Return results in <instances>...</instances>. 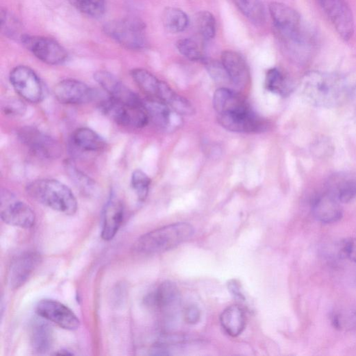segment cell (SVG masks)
<instances>
[{
	"mask_svg": "<svg viewBox=\"0 0 356 356\" xmlns=\"http://www.w3.org/2000/svg\"><path fill=\"white\" fill-rule=\"evenodd\" d=\"M301 92L312 105L332 108L346 101L350 89L346 80L338 75L313 71L304 76Z\"/></svg>",
	"mask_w": 356,
	"mask_h": 356,
	"instance_id": "1",
	"label": "cell"
},
{
	"mask_svg": "<svg viewBox=\"0 0 356 356\" xmlns=\"http://www.w3.org/2000/svg\"><path fill=\"white\" fill-rule=\"evenodd\" d=\"M64 351L62 350V351H60V352L57 353H55V354H57V355H73L72 353H70V352H68V351H65V352H64Z\"/></svg>",
	"mask_w": 356,
	"mask_h": 356,
	"instance_id": "42",
	"label": "cell"
},
{
	"mask_svg": "<svg viewBox=\"0 0 356 356\" xmlns=\"http://www.w3.org/2000/svg\"><path fill=\"white\" fill-rule=\"evenodd\" d=\"M269 9L275 25L287 37L294 40L303 36L301 16L296 10L278 2L272 3Z\"/></svg>",
	"mask_w": 356,
	"mask_h": 356,
	"instance_id": "13",
	"label": "cell"
},
{
	"mask_svg": "<svg viewBox=\"0 0 356 356\" xmlns=\"http://www.w3.org/2000/svg\"><path fill=\"white\" fill-rule=\"evenodd\" d=\"M66 170L71 181L79 190L87 194H91L96 190V183L72 163L66 164Z\"/></svg>",
	"mask_w": 356,
	"mask_h": 356,
	"instance_id": "32",
	"label": "cell"
},
{
	"mask_svg": "<svg viewBox=\"0 0 356 356\" xmlns=\"http://www.w3.org/2000/svg\"><path fill=\"white\" fill-rule=\"evenodd\" d=\"M196 25L201 36L207 40H212L216 33V21L209 12L203 11L196 16Z\"/></svg>",
	"mask_w": 356,
	"mask_h": 356,
	"instance_id": "36",
	"label": "cell"
},
{
	"mask_svg": "<svg viewBox=\"0 0 356 356\" xmlns=\"http://www.w3.org/2000/svg\"><path fill=\"white\" fill-rule=\"evenodd\" d=\"M2 33L10 39H17L21 41L23 33V26L15 16L7 10L1 12Z\"/></svg>",
	"mask_w": 356,
	"mask_h": 356,
	"instance_id": "33",
	"label": "cell"
},
{
	"mask_svg": "<svg viewBox=\"0 0 356 356\" xmlns=\"http://www.w3.org/2000/svg\"><path fill=\"white\" fill-rule=\"evenodd\" d=\"M320 4L338 34L345 40L354 32L352 13L344 0H319Z\"/></svg>",
	"mask_w": 356,
	"mask_h": 356,
	"instance_id": "11",
	"label": "cell"
},
{
	"mask_svg": "<svg viewBox=\"0 0 356 356\" xmlns=\"http://www.w3.org/2000/svg\"><path fill=\"white\" fill-rule=\"evenodd\" d=\"M264 86L269 92L285 96L289 92L286 78L278 68L270 69L266 73Z\"/></svg>",
	"mask_w": 356,
	"mask_h": 356,
	"instance_id": "31",
	"label": "cell"
},
{
	"mask_svg": "<svg viewBox=\"0 0 356 356\" xmlns=\"http://www.w3.org/2000/svg\"><path fill=\"white\" fill-rule=\"evenodd\" d=\"M10 79L19 97L31 103H38L44 98V87L38 75L25 66L15 67L10 73Z\"/></svg>",
	"mask_w": 356,
	"mask_h": 356,
	"instance_id": "8",
	"label": "cell"
},
{
	"mask_svg": "<svg viewBox=\"0 0 356 356\" xmlns=\"http://www.w3.org/2000/svg\"><path fill=\"white\" fill-rule=\"evenodd\" d=\"M204 63L206 65L209 74L215 81L226 82L227 81H231L221 62L219 63L217 62H209L205 60Z\"/></svg>",
	"mask_w": 356,
	"mask_h": 356,
	"instance_id": "37",
	"label": "cell"
},
{
	"mask_svg": "<svg viewBox=\"0 0 356 356\" xmlns=\"http://www.w3.org/2000/svg\"><path fill=\"white\" fill-rule=\"evenodd\" d=\"M54 94L58 101L66 105L88 103L94 99V92L91 87L74 79L60 81L54 88Z\"/></svg>",
	"mask_w": 356,
	"mask_h": 356,
	"instance_id": "12",
	"label": "cell"
},
{
	"mask_svg": "<svg viewBox=\"0 0 356 356\" xmlns=\"http://www.w3.org/2000/svg\"><path fill=\"white\" fill-rule=\"evenodd\" d=\"M68 1L79 12L93 18H101L107 10L106 0H68Z\"/></svg>",
	"mask_w": 356,
	"mask_h": 356,
	"instance_id": "30",
	"label": "cell"
},
{
	"mask_svg": "<svg viewBox=\"0 0 356 356\" xmlns=\"http://www.w3.org/2000/svg\"><path fill=\"white\" fill-rule=\"evenodd\" d=\"M241 13L252 23L262 25L266 21V12L261 0H233Z\"/></svg>",
	"mask_w": 356,
	"mask_h": 356,
	"instance_id": "29",
	"label": "cell"
},
{
	"mask_svg": "<svg viewBox=\"0 0 356 356\" xmlns=\"http://www.w3.org/2000/svg\"><path fill=\"white\" fill-rule=\"evenodd\" d=\"M229 289L233 296H234L237 299L242 300L244 298V296L242 294L240 288L236 281H231V283L229 284Z\"/></svg>",
	"mask_w": 356,
	"mask_h": 356,
	"instance_id": "41",
	"label": "cell"
},
{
	"mask_svg": "<svg viewBox=\"0 0 356 356\" xmlns=\"http://www.w3.org/2000/svg\"><path fill=\"white\" fill-rule=\"evenodd\" d=\"M41 262L39 254L28 252L17 257L12 263L8 282L10 288L16 290L25 285Z\"/></svg>",
	"mask_w": 356,
	"mask_h": 356,
	"instance_id": "15",
	"label": "cell"
},
{
	"mask_svg": "<svg viewBox=\"0 0 356 356\" xmlns=\"http://www.w3.org/2000/svg\"><path fill=\"white\" fill-rule=\"evenodd\" d=\"M134 81L149 98L160 101L164 81L147 70L136 68L131 71Z\"/></svg>",
	"mask_w": 356,
	"mask_h": 356,
	"instance_id": "26",
	"label": "cell"
},
{
	"mask_svg": "<svg viewBox=\"0 0 356 356\" xmlns=\"http://www.w3.org/2000/svg\"><path fill=\"white\" fill-rule=\"evenodd\" d=\"M36 319L30 328V342L33 350L38 354L50 351L54 343V333L52 327L43 319Z\"/></svg>",
	"mask_w": 356,
	"mask_h": 356,
	"instance_id": "22",
	"label": "cell"
},
{
	"mask_svg": "<svg viewBox=\"0 0 356 356\" xmlns=\"http://www.w3.org/2000/svg\"><path fill=\"white\" fill-rule=\"evenodd\" d=\"M341 252L344 256L356 263V238H352L344 242Z\"/></svg>",
	"mask_w": 356,
	"mask_h": 356,
	"instance_id": "38",
	"label": "cell"
},
{
	"mask_svg": "<svg viewBox=\"0 0 356 356\" xmlns=\"http://www.w3.org/2000/svg\"><path fill=\"white\" fill-rule=\"evenodd\" d=\"M329 192L341 203H348L356 197V178L346 173H339L331 177Z\"/></svg>",
	"mask_w": 356,
	"mask_h": 356,
	"instance_id": "23",
	"label": "cell"
},
{
	"mask_svg": "<svg viewBox=\"0 0 356 356\" xmlns=\"http://www.w3.org/2000/svg\"><path fill=\"white\" fill-rule=\"evenodd\" d=\"M104 33L123 48L135 51L147 49L149 42L146 25L136 18H126L107 22Z\"/></svg>",
	"mask_w": 356,
	"mask_h": 356,
	"instance_id": "4",
	"label": "cell"
},
{
	"mask_svg": "<svg viewBox=\"0 0 356 356\" xmlns=\"http://www.w3.org/2000/svg\"><path fill=\"white\" fill-rule=\"evenodd\" d=\"M72 142L81 151L97 153L103 151L106 147V142L93 129L81 127L73 134Z\"/></svg>",
	"mask_w": 356,
	"mask_h": 356,
	"instance_id": "24",
	"label": "cell"
},
{
	"mask_svg": "<svg viewBox=\"0 0 356 356\" xmlns=\"http://www.w3.org/2000/svg\"><path fill=\"white\" fill-rule=\"evenodd\" d=\"M218 121L227 130L240 133L259 132L266 126L264 120L252 110L233 115L218 116Z\"/></svg>",
	"mask_w": 356,
	"mask_h": 356,
	"instance_id": "16",
	"label": "cell"
},
{
	"mask_svg": "<svg viewBox=\"0 0 356 356\" xmlns=\"http://www.w3.org/2000/svg\"><path fill=\"white\" fill-rule=\"evenodd\" d=\"M221 63L231 81L236 86L242 88L248 84L250 79L249 68L241 54L234 51H225L221 54Z\"/></svg>",
	"mask_w": 356,
	"mask_h": 356,
	"instance_id": "19",
	"label": "cell"
},
{
	"mask_svg": "<svg viewBox=\"0 0 356 356\" xmlns=\"http://www.w3.org/2000/svg\"><path fill=\"white\" fill-rule=\"evenodd\" d=\"M27 194L34 200L68 216L77 211V201L72 191L62 183L53 179H40L27 187Z\"/></svg>",
	"mask_w": 356,
	"mask_h": 356,
	"instance_id": "2",
	"label": "cell"
},
{
	"mask_svg": "<svg viewBox=\"0 0 356 356\" xmlns=\"http://www.w3.org/2000/svg\"><path fill=\"white\" fill-rule=\"evenodd\" d=\"M164 28L171 34H178L186 31L190 24L188 14L181 9L167 8L162 16Z\"/></svg>",
	"mask_w": 356,
	"mask_h": 356,
	"instance_id": "27",
	"label": "cell"
},
{
	"mask_svg": "<svg viewBox=\"0 0 356 356\" xmlns=\"http://www.w3.org/2000/svg\"><path fill=\"white\" fill-rule=\"evenodd\" d=\"M21 42L27 51L44 64L59 66L68 59L66 50L55 39L25 34Z\"/></svg>",
	"mask_w": 356,
	"mask_h": 356,
	"instance_id": "6",
	"label": "cell"
},
{
	"mask_svg": "<svg viewBox=\"0 0 356 356\" xmlns=\"http://www.w3.org/2000/svg\"><path fill=\"white\" fill-rule=\"evenodd\" d=\"M179 300V290L173 283L165 281L145 296L144 303L152 309L164 310L176 305Z\"/></svg>",
	"mask_w": 356,
	"mask_h": 356,
	"instance_id": "20",
	"label": "cell"
},
{
	"mask_svg": "<svg viewBox=\"0 0 356 356\" xmlns=\"http://www.w3.org/2000/svg\"><path fill=\"white\" fill-rule=\"evenodd\" d=\"M194 233V227L188 222H177L145 234L138 240L134 249L148 255L162 253L186 242Z\"/></svg>",
	"mask_w": 356,
	"mask_h": 356,
	"instance_id": "3",
	"label": "cell"
},
{
	"mask_svg": "<svg viewBox=\"0 0 356 356\" xmlns=\"http://www.w3.org/2000/svg\"><path fill=\"white\" fill-rule=\"evenodd\" d=\"M102 112L117 124L135 128L147 126L150 120L144 105H134L118 102L109 97L101 102Z\"/></svg>",
	"mask_w": 356,
	"mask_h": 356,
	"instance_id": "5",
	"label": "cell"
},
{
	"mask_svg": "<svg viewBox=\"0 0 356 356\" xmlns=\"http://www.w3.org/2000/svg\"><path fill=\"white\" fill-rule=\"evenodd\" d=\"M144 105L150 120L157 125L163 128L168 127L170 125L172 112L171 109L167 105L152 99L144 101Z\"/></svg>",
	"mask_w": 356,
	"mask_h": 356,
	"instance_id": "28",
	"label": "cell"
},
{
	"mask_svg": "<svg viewBox=\"0 0 356 356\" xmlns=\"http://www.w3.org/2000/svg\"><path fill=\"white\" fill-rule=\"evenodd\" d=\"M18 136L21 142L38 157L55 160L62 155V147L60 143L35 127L21 128Z\"/></svg>",
	"mask_w": 356,
	"mask_h": 356,
	"instance_id": "7",
	"label": "cell"
},
{
	"mask_svg": "<svg viewBox=\"0 0 356 356\" xmlns=\"http://www.w3.org/2000/svg\"><path fill=\"white\" fill-rule=\"evenodd\" d=\"M151 181L150 177L142 170L134 171L131 177V187L138 199L143 202L148 197Z\"/></svg>",
	"mask_w": 356,
	"mask_h": 356,
	"instance_id": "34",
	"label": "cell"
},
{
	"mask_svg": "<svg viewBox=\"0 0 356 356\" xmlns=\"http://www.w3.org/2000/svg\"><path fill=\"white\" fill-rule=\"evenodd\" d=\"M38 317L55 323L67 331H76L80 322L73 311L62 303L53 299H42L36 306Z\"/></svg>",
	"mask_w": 356,
	"mask_h": 356,
	"instance_id": "10",
	"label": "cell"
},
{
	"mask_svg": "<svg viewBox=\"0 0 356 356\" xmlns=\"http://www.w3.org/2000/svg\"><path fill=\"white\" fill-rule=\"evenodd\" d=\"M94 79L110 98L129 105L144 104V101L111 73L99 71L94 74Z\"/></svg>",
	"mask_w": 356,
	"mask_h": 356,
	"instance_id": "14",
	"label": "cell"
},
{
	"mask_svg": "<svg viewBox=\"0 0 356 356\" xmlns=\"http://www.w3.org/2000/svg\"><path fill=\"white\" fill-rule=\"evenodd\" d=\"M222 329L230 336L236 338L241 335L245 329L246 319L243 309L239 305L227 307L220 317Z\"/></svg>",
	"mask_w": 356,
	"mask_h": 356,
	"instance_id": "25",
	"label": "cell"
},
{
	"mask_svg": "<svg viewBox=\"0 0 356 356\" xmlns=\"http://www.w3.org/2000/svg\"><path fill=\"white\" fill-rule=\"evenodd\" d=\"M185 319L189 325H196L201 319V311L194 305L189 306L185 312Z\"/></svg>",
	"mask_w": 356,
	"mask_h": 356,
	"instance_id": "40",
	"label": "cell"
},
{
	"mask_svg": "<svg viewBox=\"0 0 356 356\" xmlns=\"http://www.w3.org/2000/svg\"><path fill=\"white\" fill-rule=\"evenodd\" d=\"M176 48L182 55L192 62L205 61L199 44L193 39L183 38L176 42Z\"/></svg>",
	"mask_w": 356,
	"mask_h": 356,
	"instance_id": "35",
	"label": "cell"
},
{
	"mask_svg": "<svg viewBox=\"0 0 356 356\" xmlns=\"http://www.w3.org/2000/svg\"><path fill=\"white\" fill-rule=\"evenodd\" d=\"M5 113L11 116H19L25 113V106L19 101H10L3 107Z\"/></svg>",
	"mask_w": 356,
	"mask_h": 356,
	"instance_id": "39",
	"label": "cell"
},
{
	"mask_svg": "<svg viewBox=\"0 0 356 356\" xmlns=\"http://www.w3.org/2000/svg\"><path fill=\"white\" fill-rule=\"evenodd\" d=\"M0 215L5 224L21 229H31L36 222L35 213L29 205L7 191L2 192Z\"/></svg>",
	"mask_w": 356,
	"mask_h": 356,
	"instance_id": "9",
	"label": "cell"
},
{
	"mask_svg": "<svg viewBox=\"0 0 356 356\" xmlns=\"http://www.w3.org/2000/svg\"><path fill=\"white\" fill-rule=\"evenodd\" d=\"M125 217V206L114 196L107 201L103 218L101 237L105 241L112 240L118 233Z\"/></svg>",
	"mask_w": 356,
	"mask_h": 356,
	"instance_id": "18",
	"label": "cell"
},
{
	"mask_svg": "<svg viewBox=\"0 0 356 356\" xmlns=\"http://www.w3.org/2000/svg\"><path fill=\"white\" fill-rule=\"evenodd\" d=\"M340 202L329 192L319 196L313 204L316 218L324 224H332L342 216Z\"/></svg>",
	"mask_w": 356,
	"mask_h": 356,
	"instance_id": "21",
	"label": "cell"
},
{
	"mask_svg": "<svg viewBox=\"0 0 356 356\" xmlns=\"http://www.w3.org/2000/svg\"><path fill=\"white\" fill-rule=\"evenodd\" d=\"M214 109L218 116L231 115L251 110L246 101L228 88H219L213 97Z\"/></svg>",
	"mask_w": 356,
	"mask_h": 356,
	"instance_id": "17",
	"label": "cell"
}]
</instances>
